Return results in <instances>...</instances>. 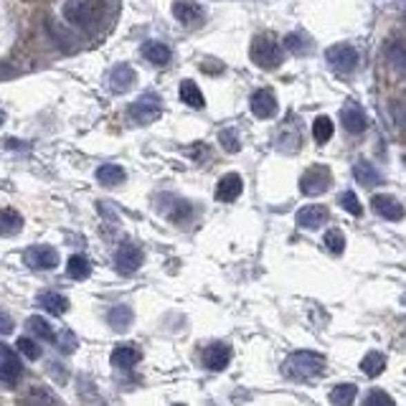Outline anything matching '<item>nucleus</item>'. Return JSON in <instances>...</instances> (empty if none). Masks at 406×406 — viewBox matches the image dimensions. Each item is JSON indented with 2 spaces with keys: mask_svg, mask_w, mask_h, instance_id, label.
Masks as SVG:
<instances>
[{
  "mask_svg": "<svg viewBox=\"0 0 406 406\" xmlns=\"http://www.w3.org/2000/svg\"><path fill=\"white\" fill-rule=\"evenodd\" d=\"M249 56L259 69H277L282 64V46L269 33H262V36H257V39L251 41Z\"/></svg>",
  "mask_w": 406,
  "mask_h": 406,
  "instance_id": "2",
  "label": "nucleus"
},
{
  "mask_svg": "<svg viewBox=\"0 0 406 406\" xmlns=\"http://www.w3.org/2000/svg\"><path fill=\"white\" fill-rule=\"evenodd\" d=\"M325 61L330 64V69L345 77V74H353L358 69V51L351 46V44H336L325 51Z\"/></svg>",
  "mask_w": 406,
  "mask_h": 406,
  "instance_id": "4",
  "label": "nucleus"
},
{
  "mask_svg": "<svg viewBox=\"0 0 406 406\" xmlns=\"http://www.w3.org/2000/svg\"><path fill=\"white\" fill-rule=\"evenodd\" d=\"M249 107H251V115H254V117L269 119L277 115V97H274L269 89H257V92L251 94Z\"/></svg>",
  "mask_w": 406,
  "mask_h": 406,
  "instance_id": "14",
  "label": "nucleus"
},
{
  "mask_svg": "<svg viewBox=\"0 0 406 406\" xmlns=\"http://www.w3.org/2000/svg\"><path fill=\"white\" fill-rule=\"evenodd\" d=\"M16 348L23 353L26 358H31V360H39L41 358V345L36 343V340H31V338H18Z\"/></svg>",
  "mask_w": 406,
  "mask_h": 406,
  "instance_id": "38",
  "label": "nucleus"
},
{
  "mask_svg": "<svg viewBox=\"0 0 406 406\" xmlns=\"http://www.w3.org/2000/svg\"><path fill=\"white\" fill-rule=\"evenodd\" d=\"M142 358V351L137 345H117L115 351H112V366L119 368V371H130L140 363Z\"/></svg>",
  "mask_w": 406,
  "mask_h": 406,
  "instance_id": "18",
  "label": "nucleus"
},
{
  "mask_svg": "<svg viewBox=\"0 0 406 406\" xmlns=\"http://www.w3.org/2000/svg\"><path fill=\"white\" fill-rule=\"evenodd\" d=\"M142 262H145V254H142V249L137 244L127 242L115 251V269H117L122 277H133V274L142 267Z\"/></svg>",
  "mask_w": 406,
  "mask_h": 406,
  "instance_id": "7",
  "label": "nucleus"
},
{
  "mask_svg": "<svg viewBox=\"0 0 406 406\" xmlns=\"http://www.w3.org/2000/svg\"><path fill=\"white\" fill-rule=\"evenodd\" d=\"M353 175H356V180H358L360 186L366 188H374L381 183V173L376 171L371 163H366V160H358V163L353 165Z\"/></svg>",
  "mask_w": 406,
  "mask_h": 406,
  "instance_id": "23",
  "label": "nucleus"
},
{
  "mask_svg": "<svg viewBox=\"0 0 406 406\" xmlns=\"http://www.w3.org/2000/svg\"><path fill=\"white\" fill-rule=\"evenodd\" d=\"M61 13L77 28H92L97 23V6L89 3V0H66Z\"/></svg>",
  "mask_w": 406,
  "mask_h": 406,
  "instance_id": "6",
  "label": "nucleus"
},
{
  "mask_svg": "<svg viewBox=\"0 0 406 406\" xmlns=\"http://www.w3.org/2000/svg\"><path fill=\"white\" fill-rule=\"evenodd\" d=\"M16 330V322H13V318H10L6 310H0V336H10Z\"/></svg>",
  "mask_w": 406,
  "mask_h": 406,
  "instance_id": "41",
  "label": "nucleus"
},
{
  "mask_svg": "<svg viewBox=\"0 0 406 406\" xmlns=\"http://www.w3.org/2000/svg\"><path fill=\"white\" fill-rule=\"evenodd\" d=\"M125 171L119 168V165H115V163H104V165H99L97 168V180H99L102 186H122L125 183Z\"/></svg>",
  "mask_w": 406,
  "mask_h": 406,
  "instance_id": "22",
  "label": "nucleus"
},
{
  "mask_svg": "<svg viewBox=\"0 0 406 406\" xmlns=\"http://www.w3.org/2000/svg\"><path fill=\"white\" fill-rule=\"evenodd\" d=\"M328 219H330V211L325 209V206H318V203H313V206H302L295 216L297 226L307 229V231H318V229H322L325 224H328Z\"/></svg>",
  "mask_w": 406,
  "mask_h": 406,
  "instance_id": "11",
  "label": "nucleus"
},
{
  "mask_svg": "<svg viewBox=\"0 0 406 406\" xmlns=\"http://www.w3.org/2000/svg\"><path fill=\"white\" fill-rule=\"evenodd\" d=\"M23 262L28 269H54L59 264V251L54 246H46V244H39V246H28L23 251Z\"/></svg>",
  "mask_w": 406,
  "mask_h": 406,
  "instance_id": "8",
  "label": "nucleus"
},
{
  "mask_svg": "<svg viewBox=\"0 0 406 406\" xmlns=\"http://www.w3.org/2000/svg\"><path fill=\"white\" fill-rule=\"evenodd\" d=\"M219 140H221V148L226 150V153H239V150H242V140H239V135H236L234 127L221 130Z\"/></svg>",
  "mask_w": 406,
  "mask_h": 406,
  "instance_id": "34",
  "label": "nucleus"
},
{
  "mask_svg": "<svg viewBox=\"0 0 406 406\" xmlns=\"http://www.w3.org/2000/svg\"><path fill=\"white\" fill-rule=\"evenodd\" d=\"M39 304L44 310H48L51 315H64L69 310V300L61 295V292H54V289H46L39 295Z\"/></svg>",
  "mask_w": 406,
  "mask_h": 406,
  "instance_id": "20",
  "label": "nucleus"
},
{
  "mask_svg": "<svg viewBox=\"0 0 406 406\" xmlns=\"http://www.w3.org/2000/svg\"><path fill=\"white\" fill-rule=\"evenodd\" d=\"M33 406H56V401L51 396H46V391L44 389H31V396H28Z\"/></svg>",
  "mask_w": 406,
  "mask_h": 406,
  "instance_id": "40",
  "label": "nucleus"
},
{
  "mask_svg": "<svg viewBox=\"0 0 406 406\" xmlns=\"http://www.w3.org/2000/svg\"><path fill=\"white\" fill-rule=\"evenodd\" d=\"M180 102H186L188 107H193V110H203V107H206L203 92L195 86V81H191V79L180 81Z\"/></svg>",
  "mask_w": 406,
  "mask_h": 406,
  "instance_id": "24",
  "label": "nucleus"
},
{
  "mask_svg": "<svg viewBox=\"0 0 406 406\" xmlns=\"http://www.w3.org/2000/svg\"><path fill=\"white\" fill-rule=\"evenodd\" d=\"M135 81H137V74H135V69L130 64H117V66L110 71V77H107V86H110L112 94L130 92Z\"/></svg>",
  "mask_w": 406,
  "mask_h": 406,
  "instance_id": "13",
  "label": "nucleus"
},
{
  "mask_svg": "<svg viewBox=\"0 0 406 406\" xmlns=\"http://www.w3.org/2000/svg\"><path fill=\"white\" fill-rule=\"evenodd\" d=\"M23 229V216L13 209H0V236H16Z\"/></svg>",
  "mask_w": 406,
  "mask_h": 406,
  "instance_id": "21",
  "label": "nucleus"
},
{
  "mask_svg": "<svg viewBox=\"0 0 406 406\" xmlns=\"http://www.w3.org/2000/svg\"><path fill=\"white\" fill-rule=\"evenodd\" d=\"M333 133H336V127H333V119L325 117V115H320V117L313 122V137L318 145H325V142L333 137Z\"/></svg>",
  "mask_w": 406,
  "mask_h": 406,
  "instance_id": "31",
  "label": "nucleus"
},
{
  "mask_svg": "<svg viewBox=\"0 0 406 406\" xmlns=\"http://www.w3.org/2000/svg\"><path fill=\"white\" fill-rule=\"evenodd\" d=\"M284 48H287L289 54H295V56H304V54H310L313 51V41H310V36L307 33H287L284 36Z\"/></svg>",
  "mask_w": 406,
  "mask_h": 406,
  "instance_id": "26",
  "label": "nucleus"
},
{
  "mask_svg": "<svg viewBox=\"0 0 406 406\" xmlns=\"http://www.w3.org/2000/svg\"><path fill=\"white\" fill-rule=\"evenodd\" d=\"M175 406H183V404H175Z\"/></svg>",
  "mask_w": 406,
  "mask_h": 406,
  "instance_id": "44",
  "label": "nucleus"
},
{
  "mask_svg": "<svg viewBox=\"0 0 406 406\" xmlns=\"http://www.w3.org/2000/svg\"><path fill=\"white\" fill-rule=\"evenodd\" d=\"M340 206H343L345 211L351 213V216H360L363 213V206H360V201H358V195L353 193V191H345V193H340Z\"/></svg>",
  "mask_w": 406,
  "mask_h": 406,
  "instance_id": "37",
  "label": "nucleus"
},
{
  "mask_svg": "<svg viewBox=\"0 0 406 406\" xmlns=\"http://www.w3.org/2000/svg\"><path fill=\"white\" fill-rule=\"evenodd\" d=\"M358 396V389L353 383H338L336 389L330 391V404L333 406H351Z\"/></svg>",
  "mask_w": 406,
  "mask_h": 406,
  "instance_id": "28",
  "label": "nucleus"
},
{
  "mask_svg": "<svg viewBox=\"0 0 406 406\" xmlns=\"http://www.w3.org/2000/svg\"><path fill=\"white\" fill-rule=\"evenodd\" d=\"M231 360V348L226 343H211L203 351V366L209 371H224Z\"/></svg>",
  "mask_w": 406,
  "mask_h": 406,
  "instance_id": "16",
  "label": "nucleus"
},
{
  "mask_svg": "<svg viewBox=\"0 0 406 406\" xmlns=\"http://www.w3.org/2000/svg\"><path fill=\"white\" fill-rule=\"evenodd\" d=\"M391 117H394L398 130H404L406 133V102H401V99L391 102Z\"/></svg>",
  "mask_w": 406,
  "mask_h": 406,
  "instance_id": "39",
  "label": "nucleus"
},
{
  "mask_svg": "<svg viewBox=\"0 0 406 406\" xmlns=\"http://www.w3.org/2000/svg\"><path fill=\"white\" fill-rule=\"evenodd\" d=\"M127 115H130V119L137 122V125H150V122H155V119L163 115V99H160L155 92H145L140 99L130 104Z\"/></svg>",
  "mask_w": 406,
  "mask_h": 406,
  "instance_id": "3",
  "label": "nucleus"
},
{
  "mask_svg": "<svg viewBox=\"0 0 406 406\" xmlns=\"http://www.w3.org/2000/svg\"><path fill=\"white\" fill-rule=\"evenodd\" d=\"M54 343L59 345V351H61V353H74V351H77V336H74L69 328L59 330V333H56Z\"/></svg>",
  "mask_w": 406,
  "mask_h": 406,
  "instance_id": "36",
  "label": "nucleus"
},
{
  "mask_svg": "<svg viewBox=\"0 0 406 406\" xmlns=\"http://www.w3.org/2000/svg\"><path fill=\"white\" fill-rule=\"evenodd\" d=\"M3 122H6V115H3V112H0V127H3Z\"/></svg>",
  "mask_w": 406,
  "mask_h": 406,
  "instance_id": "43",
  "label": "nucleus"
},
{
  "mask_svg": "<svg viewBox=\"0 0 406 406\" xmlns=\"http://www.w3.org/2000/svg\"><path fill=\"white\" fill-rule=\"evenodd\" d=\"M173 16L186 28H201L203 21H206V10L198 3H191V0H175L173 3Z\"/></svg>",
  "mask_w": 406,
  "mask_h": 406,
  "instance_id": "9",
  "label": "nucleus"
},
{
  "mask_svg": "<svg viewBox=\"0 0 406 406\" xmlns=\"http://www.w3.org/2000/svg\"><path fill=\"white\" fill-rule=\"evenodd\" d=\"M142 56H145V61H150L153 66H168L173 59L171 48L160 44V41H148L145 46H142Z\"/></svg>",
  "mask_w": 406,
  "mask_h": 406,
  "instance_id": "19",
  "label": "nucleus"
},
{
  "mask_svg": "<svg viewBox=\"0 0 406 406\" xmlns=\"http://www.w3.org/2000/svg\"><path fill=\"white\" fill-rule=\"evenodd\" d=\"M66 272H69L71 280H86L89 272H92V264L84 254H74V257L66 262Z\"/></svg>",
  "mask_w": 406,
  "mask_h": 406,
  "instance_id": "30",
  "label": "nucleus"
},
{
  "mask_svg": "<svg viewBox=\"0 0 406 406\" xmlns=\"http://www.w3.org/2000/svg\"><path fill=\"white\" fill-rule=\"evenodd\" d=\"M371 209H374L376 216H381L386 221H401L404 219V206L394 198V195H386V193H378L371 198Z\"/></svg>",
  "mask_w": 406,
  "mask_h": 406,
  "instance_id": "12",
  "label": "nucleus"
},
{
  "mask_svg": "<svg viewBox=\"0 0 406 406\" xmlns=\"http://www.w3.org/2000/svg\"><path fill=\"white\" fill-rule=\"evenodd\" d=\"M363 406H396V401L383 389H371L363 398Z\"/></svg>",
  "mask_w": 406,
  "mask_h": 406,
  "instance_id": "35",
  "label": "nucleus"
},
{
  "mask_svg": "<svg viewBox=\"0 0 406 406\" xmlns=\"http://www.w3.org/2000/svg\"><path fill=\"white\" fill-rule=\"evenodd\" d=\"M322 244H325V249H330L333 254H343L345 251V234L340 231V229H328Z\"/></svg>",
  "mask_w": 406,
  "mask_h": 406,
  "instance_id": "33",
  "label": "nucleus"
},
{
  "mask_svg": "<svg viewBox=\"0 0 406 406\" xmlns=\"http://www.w3.org/2000/svg\"><path fill=\"white\" fill-rule=\"evenodd\" d=\"M21 374H23V366H21L18 356L13 353V348L0 345V383L3 386H16Z\"/></svg>",
  "mask_w": 406,
  "mask_h": 406,
  "instance_id": "10",
  "label": "nucleus"
},
{
  "mask_svg": "<svg viewBox=\"0 0 406 406\" xmlns=\"http://www.w3.org/2000/svg\"><path fill=\"white\" fill-rule=\"evenodd\" d=\"M242 191H244L242 175H236V173H226V175L219 180V186H216V198H219L221 203H231L242 195Z\"/></svg>",
  "mask_w": 406,
  "mask_h": 406,
  "instance_id": "17",
  "label": "nucleus"
},
{
  "mask_svg": "<svg viewBox=\"0 0 406 406\" xmlns=\"http://www.w3.org/2000/svg\"><path fill=\"white\" fill-rule=\"evenodd\" d=\"M383 368H386V356L381 351H368L363 356V360H360V371L366 376H371V378H376Z\"/></svg>",
  "mask_w": 406,
  "mask_h": 406,
  "instance_id": "27",
  "label": "nucleus"
},
{
  "mask_svg": "<svg viewBox=\"0 0 406 406\" xmlns=\"http://www.w3.org/2000/svg\"><path fill=\"white\" fill-rule=\"evenodd\" d=\"M325 368H328V360H325L322 353L295 351L282 363V374L292 378V381H310V378H318V376L325 374Z\"/></svg>",
  "mask_w": 406,
  "mask_h": 406,
  "instance_id": "1",
  "label": "nucleus"
},
{
  "mask_svg": "<svg viewBox=\"0 0 406 406\" xmlns=\"http://www.w3.org/2000/svg\"><path fill=\"white\" fill-rule=\"evenodd\" d=\"M386 56H389L391 66H394V69H396L398 74L406 79V46H401V44H389Z\"/></svg>",
  "mask_w": 406,
  "mask_h": 406,
  "instance_id": "32",
  "label": "nucleus"
},
{
  "mask_svg": "<svg viewBox=\"0 0 406 406\" xmlns=\"http://www.w3.org/2000/svg\"><path fill=\"white\" fill-rule=\"evenodd\" d=\"M133 320H135V313L127 307V304H117V307H112L110 313H107V322H110L115 330H119V333L130 328Z\"/></svg>",
  "mask_w": 406,
  "mask_h": 406,
  "instance_id": "25",
  "label": "nucleus"
},
{
  "mask_svg": "<svg viewBox=\"0 0 406 406\" xmlns=\"http://www.w3.org/2000/svg\"><path fill=\"white\" fill-rule=\"evenodd\" d=\"M48 371H51V376H56V381H59V383H66V378H69V376L64 374V368L59 366V363H51V366H48Z\"/></svg>",
  "mask_w": 406,
  "mask_h": 406,
  "instance_id": "42",
  "label": "nucleus"
},
{
  "mask_svg": "<svg viewBox=\"0 0 406 406\" xmlns=\"http://www.w3.org/2000/svg\"><path fill=\"white\" fill-rule=\"evenodd\" d=\"M340 122H343V127L351 135L366 133L368 127L366 112L360 110V104H356V102H345V107L340 110Z\"/></svg>",
  "mask_w": 406,
  "mask_h": 406,
  "instance_id": "15",
  "label": "nucleus"
},
{
  "mask_svg": "<svg viewBox=\"0 0 406 406\" xmlns=\"http://www.w3.org/2000/svg\"><path fill=\"white\" fill-rule=\"evenodd\" d=\"M330 186H333V173L325 165H310L300 178L302 195H322Z\"/></svg>",
  "mask_w": 406,
  "mask_h": 406,
  "instance_id": "5",
  "label": "nucleus"
},
{
  "mask_svg": "<svg viewBox=\"0 0 406 406\" xmlns=\"http://www.w3.org/2000/svg\"><path fill=\"white\" fill-rule=\"evenodd\" d=\"M26 328L31 330L33 336L41 338V340H48V343H54L56 340V330L48 325L41 315H33V318H28V322H26Z\"/></svg>",
  "mask_w": 406,
  "mask_h": 406,
  "instance_id": "29",
  "label": "nucleus"
}]
</instances>
